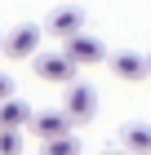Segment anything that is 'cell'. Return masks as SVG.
I'll use <instances>...</instances> for the list:
<instances>
[{"instance_id":"obj_13","label":"cell","mask_w":151,"mask_h":155,"mask_svg":"<svg viewBox=\"0 0 151 155\" xmlns=\"http://www.w3.org/2000/svg\"><path fill=\"white\" fill-rule=\"evenodd\" d=\"M147 75H151V58H147Z\"/></svg>"},{"instance_id":"obj_7","label":"cell","mask_w":151,"mask_h":155,"mask_svg":"<svg viewBox=\"0 0 151 155\" xmlns=\"http://www.w3.org/2000/svg\"><path fill=\"white\" fill-rule=\"evenodd\" d=\"M76 31H84V13H80V9H58V13H49V36L67 40V36H76Z\"/></svg>"},{"instance_id":"obj_9","label":"cell","mask_w":151,"mask_h":155,"mask_svg":"<svg viewBox=\"0 0 151 155\" xmlns=\"http://www.w3.org/2000/svg\"><path fill=\"white\" fill-rule=\"evenodd\" d=\"M120 146H129V151H151V129H147V124L120 129Z\"/></svg>"},{"instance_id":"obj_12","label":"cell","mask_w":151,"mask_h":155,"mask_svg":"<svg viewBox=\"0 0 151 155\" xmlns=\"http://www.w3.org/2000/svg\"><path fill=\"white\" fill-rule=\"evenodd\" d=\"M9 93H13V80H9L5 71H0V97H9Z\"/></svg>"},{"instance_id":"obj_8","label":"cell","mask_w":151,"mask_h":155,"mask_svg":"<svg viewBox=\"0 0 151 155\" xmlns=\"http://www.w3.org/2000/svg\"><path fill=\"white\" fill-rule=\"evenodd\" d=\"M27 120H31V107H27L22 97H0V129H22Z\"/></svg>"},{"instance_id":"obj_2","label":"cell","mask_w":151,"mask_h":155,"mask_svg":"<svg viewBox=\"0 0 151 155\" xmlns=\"http://www.w3.org/2000/svg\"><path fill=\"white\" fill-rule=\"evenodd\" d=\"M62 111H67V120H71V124H84V120H93V111H98V93H93V84L67 80V102H62Z\"/></svg>"},{"instance_id":"obj_5","label":"cell","mask_w":151,"mask_h":155,"mask_svg":"<svg viewBox=\"0 0 151 155\" xmlns=\"http://www.w3.org/2000/svg\"><path fill=\"white\" fill-rule=\"evenodd\" d=\"M107 67H111V71H116L125 84H138V80H147V58H142V53H129V49L111 53V58H107Z\"/></svg>"},{"instance_id":"obj_3","label":"cell","mask_w":151,"mask_h":155,"mask_svg":"<svg viewBox=\"0 0 151 155\" xmlns=\"http://www.w3.org/2000/svg\"><path fill=\"white\" fill-rule=\"evenodd\" d=\"M40 36H45V31H40V27L36 22H18L9 31V36H5V45H0V53H5V58H31L36 49H40Z\"/></svg>"},{"instance_id":"obj_1","label":"cell","mask_w":151,"mask_h":155,"mask_svg":"<svg viewBox=\"0 0 151 155\" xmlns=\"http://www.w3.org/2000/svg\"><path fill=\"white\" fill-rule=\"evenodd\" d=\"M31 67H36V75L40 80H49V84H67V80H76V62L62 53V49H49V53H31Z\"/></svg>"},{"instance_id":"obj_6","label":"cell","mask_w":151,"mask_h":155,"mask_svg":"<svg viewBox=\"0 0 151 155\" xmlns=\"http://www.w3.org/2000/svg\"><path fill=\"white\" fill-rule=\"evenodd\" d=\"M27 124H31V133L40 137V142H45V137H58V133H67V129H71L67 111H45V115H31Z\"/></svg>"},{"instance_id":"obj_4","label":"cell","mask_w":151,"mask_h":155,"mask_svg":"<svg viewBox=\"0 0 151 155\" xmlns=\"http://www.w3.org/2000/svg\"><path fill=\"white\" fill-rule=\"evenodd\" d=\"M62 53H67L76 67H93V62H102V58H107L102 40L84 36V31H76V36H67V40H62Z\"/></svg>"},{"instance_id":"obj_10","label":"cell","mask_w":151,"mask_h":155,"mask_svg":"<svg viewBox=\"0 0 151 155\" xmlns=\"http://www.w3.org/2000/svg\"><path fill=\"white\" fill-rule=\"evenodd\" d=\"M76 146H80V142H76L71 133H58V137H45V151H49V155H71Z\"/></svg>"},{"instance_id":"obj_11","label":"cell","mask_w":151,"mask_h":155,"mask_svg":"<svg viewBox=\"0 0 151 155\" xmlns=\"http://www.w3.org/2000/svg\"><path fill=\"white\" fill-rule=\"evenodd\" d=\"M18 151H22L18 129H0V155H18Z\"/></svg>"},{"instance_id":"obj_14","label":"cell","mask_w":151,"mask_h":155,"mask_svg":"<svg viewBox=\"0 0 151 155\" xmlns=\"http://www.w3.org/2000/svg\"><path fill=\"white\" fill-rule=\"evenodd\" d=\"M0 45H5V31H0Z\"/></svg>"}]
</instances>
